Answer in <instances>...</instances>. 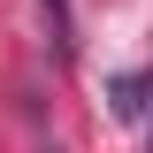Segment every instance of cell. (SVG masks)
I'll return each mask as SVG.
<instances>
[{"label":"cell","mask_w":153,"mask_h":153,"mask_svg":"<svg viewBox=\"0 0 153 153\" xmlns=\"http://www.w3.org/2000/svg\"><path fill=\"white\" fill-rule=\"evenodd\" d=\"M146 92H153V69H123V76H107V107L123 115V123L146 115Z\"/></svg>","instance_id":"1"},{"label":"cell","mask_w":153,"mask_h":153,"mask_svg":"<svg viewBox=\"0 0 153 153\" xmlns=\"http://www.w3.org/2000/svg\"><path fill=\"white\" fill-rule=\"evenodd\" d=\"M46 23H54V46L69 54V0H46Z\"/></svg>","instance_id":"2"},{"label":"cell","mask_w":153,"mask_h":153,"mask_svg":"<svg viewBox=\"0 0 153 153\" xmlns=\"http://www.w3.org/2000/svg\"><path fill=\"white\" fill-rule=\"evenodd\" d=\"M46 153H61V146H46Z\"/></svg>","instance_id":"3"}]
</instances>
